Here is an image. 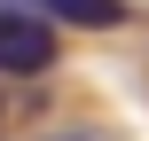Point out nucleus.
Here are the masks:
<instances>
[{"instance_id": "f257e3e1", "label": "nucleus", "mask_w": 149, "mask_h": 141, "mask_svg": "<svg viewBox=\"0 0 149 141\" xmlns=\"http://www.w3.org/2000/svg\"><path fill=\"white\" fill-rule=\"evenodd\" d=\"M47 63H55V31H47L39 16L0 8V78H31V71H47Z\"/></svg>"}, {"instance_id": "f03ea898", "label": "nucleus", "mask_w": 149, "mask_h": 141, "mask_svg": "<svg viewBox=\"0 0 149 141\" xmlns=\"http://www.w3.org/2000/svg\"><path fill=\"white\" fill-rule=\"evenodd\" d=\"M31 8H47V16H63V24H86V31H110L126 8L118 0H31Z\"/></svg>"}, {"instance_id": "7ed1b4c3", "label": "nucleus", "mask_w": 149, "mask_h": 141, "mask_svg": "<svg viewBox=\"0 0 149 141\" xmlns=\"http://www.w3.org/2000/svg\"><path fill=\"white\" fill-rule=\"evenodd\" d=\"M63 141H94V133H63Z\"/></svg>"}]
</instances>
